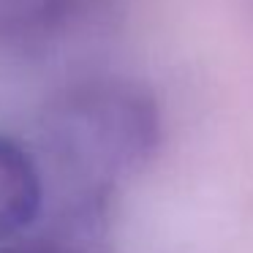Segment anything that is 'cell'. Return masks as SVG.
<instances>
[{
  "mask_svg": "<svg viewBox=\"0 0 253 253\" xmlns=\"http://www.w3.org/2000/svg\"><path fill=\"white\" fill-rule=\"evenodd\" d=\"M158 112L147 93L128 82H90L46 115L41 147L66 202L90 223L112 188L153 153Z\"/></svg>",
  "mask_w": 253,
  "mask_h": 253,
  "instance_id": "1",
  "label": "cell"
},
{
  "mask_svg": "<svg viewBox=\"0 0 253 253\" xmlns=\"http://www.w3.org/2000/svg\"><path fill=\"white\" fill-rule=\"evenodd\" d=\"M44 202L41 166L22 144L0 133V245L28 234L41 218Z\"/></svg>",
  "mask_w": 253,
  "mask_h": 253,
  "instance_id": "2",
  "label": "cell"
},
{
  "mask_svg": "<svg viewBox=\"0 0 253 253\" xmlns=\"http://www.w3.org/2000/svg\"><path fill=\"white\" fill-rule=\"evenodd\" d=\"M71 0H0V33H41L60 19Z\"/></svg>",
  "mask_w": 253,
  "mask_h": 253,
  "instance_id": "3",
  "label": "cell"
}]
</instances>
